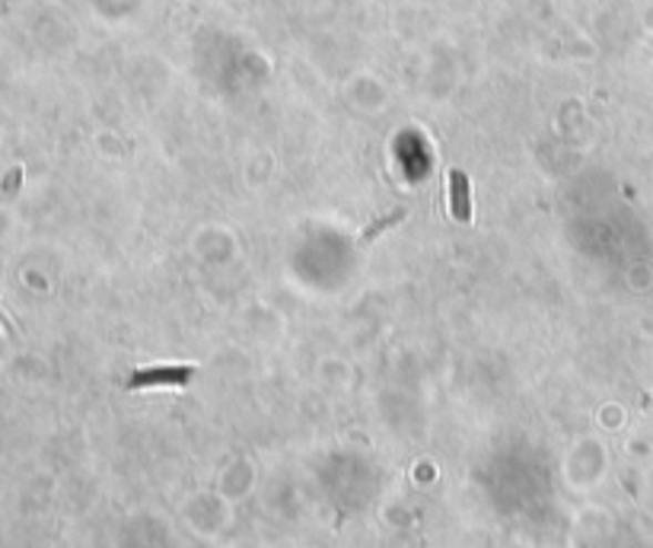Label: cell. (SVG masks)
<instances>
[{
	"label": "cell",
	"mask_w": 653,
	"mask_h": 548,
	"mask_svg": "<svg viewBox=\"0 0 653 548\" xmlns=\"http://www.w3.org/2000/svg\"><path fill=\"white\" fill-rule=\"evenodd\" d=\"M450 183V214L459 220V224H469L472 220V195H469V176L462 169H450L447 176Z\"/></svg>",
	"instance_id": "2"
},
{
	"label": "cell",
	"mask_w": 653,
	"mask_h": 548,
	"mask_svg": "<svg viewBox=\"0 0 653 548\" xmlns=\"http://www.w3.org/2000/svg\"><path fill=\"white\" fill-rule=\"evenodd\" d=\"M195 376V366H147L134 370L127 380V390H144V386H188Z\"/></svg>",
	"instance_id": "1"
}]
</instances>
